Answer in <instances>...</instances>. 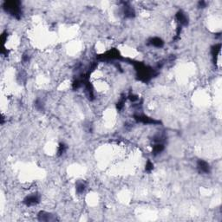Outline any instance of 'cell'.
<instances>
[{"mask_svg": "<svg viewBox=\"0 0 222 222\" xmlns=\"http://www.w3.org/2000/svg\"><path fill=\"white\" fill-rule=\"evenodd\" d=\"M198 168L201 173H204V174H207L210 169L208 163L204 161H199L198 162Z\"/></svg>", "mask_w": 222, "mask_h": 222, "instance_id": "obj_1", "label": "cell"}, {"mask_svg": "<svg viewBox=\"0 0 222 222\" xmlns=\"http://www.w3.org/2000/svg\"><path fill=\"white\" fill-rule=\"evenodd\" d=\"M150 44H152L153 46L157 47V48L163 46V41L161 38H159V37H154V38H152Z\"/></svg>", "mask_w": 222, "mask_h": 222, "instance_id": "obj_2", "label": "cell"}]
</instances>
